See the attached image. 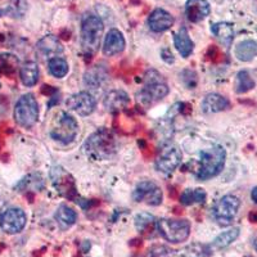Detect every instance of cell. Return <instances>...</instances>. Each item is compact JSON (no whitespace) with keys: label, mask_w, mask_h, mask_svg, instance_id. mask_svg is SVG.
Here are the masks:
<instances>
[{"label":"cell","mask_w":257,"mask_h":257,"mask_svg":"<svg viewBox=\"0 0 257 257\" xmlns=\"http://www.w3.org/2000/svg\"><path fill=\"white\" fill-rule=\"evenodd\" d=\"M130 103L127 93L123 90H111L104 95L103 104L109 112H120L125 109Z\"/></svg>","instance_id":"obj_17"},{"label":"cell","mask_w":257,"mask_h":257,"mask_svg":"<svg viewBox=\"0 0 257 257\" xmlns=\"http://www.w3.org/2000/svg\"><path fill=\"white\" fill-rule=\"evenodd\" d=\"M39 118V103L32 94H25L18 99L15 107V120L20 126L30 128Z\"/></svg>","instance_id":"obj_5"},{"label":"cell","mask_w":257,"mask_h":257,"mask_svg":"<svg viewBox=\"0 0 257 257\" xmlns=\"http://www.w3.org/2000/svg\"><path fill=\"white\" fill-rule=\"evenodd\" d=\"M143 257H173V256H171V252L169 251V248H166V247H164V245H155V247H152V248H149Z\"/></svg>","instance_id":"obj_35"},{"label":"cell","mask_w":257,"mask_h":257,"mask_svg":"<svg viewBox=\"0 0 257 257\" xmlns=\"http://www.w3.org/2000/svg\"><path fill=\"white\" fill-rule=\"evenodd\" d=\"M211 249L208 245L193 243L178 252L176 257H210Z\"/></svg>","instance_id":"obj_28"},{"label":"cell","mask_w":257,"mask_h":257,"mask_svg":"<svg viewBox=\"0 0 257 257\" xmlns=\"http://www.w3.org/2000/svg\"><path fill=\"white\" fill-rule=\"evenodd\" d=\"M125 38L118 30H109L107 36L104 39V45H103V53L105 56H114L125 49Z\"/></svg>","instance_id":"obj_18"},{"label":"cell","mask_w":257,"mask_h":257,"mask_svg":"<svg viewBox=\"0 0 257 257\" xmlns=\"http://www.w3.org/2000/svg\"><path fill=\"white\" fill-rule=\"evenodd\" d=\"M254 88V81L247 71H239L237 73V81H235V91L238 94L247 93Z\"/></svg>","instance_id":"obj_33"},{"label":"cell","mask_w":257,"mask_h":257,"mask_svg":"<svg viewBox=\"0 0 257 257\" xmlns=\"http://www.w3.org/2000/svg\"><path fill=\"white\" fill-rule=\"evenodd\" d=\"M157 226V221H156L155 216L148 212H141L135 216V228L141 234L146 235V237H151L153 235V231L156 230Z\"/></svg>","instance_id":"obj_23"},{"label":"cell","mask_w":257,"mask_h":257,"mask_svg":"<svg viewBox=\"0 0 257 257\" xmlns=\"http://www.w3.org/2000/svg\"><path fill=\"white\" fill-rule=\"evenodd\" d=\"M104 25L98 16L85 15L81 21V47L86 56H93L100 45Z\"/></svg>","instance_id":"obj_3"},{"label":"cell","mask_w":257,"mask_h":257,"mask_svg":"<svg viewBox=\"0 0 257 257\" xmlns=\"http://www.w3.org/2000/svg\"><path fill=\"white\" fill-rule=\"evenodd\" d=\"M57 224L59 225V228L62 230H67L72 226L77 220V213L73 208L68 207L67 205H61L57 208V212L54 215Z\"/></svg>","instance_id":"obj_22"},{"label":"cell","mask_w":257,"mask_h":257,"mask_svg":"<svg viewBox=\"0 0 257 257\" xmlns=\"http://www.w3.org/2000/svg\"><path fill=\"white\" fill-rule=\"evenodd\" d=\"M181 151L174 144H166L160 149L156 158V169L164 174H171L181 164Z\"/></svg>","instance_id":"obj_10"},{"label":"cell","mask_w":257,"mask_h":257,"mask_svg":"<svg viewBox=\"0 0 257 257\" xmlns=\"http://www.w3.org/2000/svg\"><path fill=\"white\" fill-rule=\"evenodd\" d=\"M207 198L205 189L197 188V189H185L181 193L180 202L185 206L194 205V203H203Z\"/></svg>","instance_id":"obj_29"},{"label":"cell","mask_w":257,"mask_h":257,"mask_svg":"<svg viewBox=\"0 0 257 257\" xmlns=\"http://www.w3.org/2000/svg\"><path fill=\"white\" fill-rule=\"evenodd\" d=\"M27 216L22 208L12 207L4 211L0 216V228L7 234H17L26 226Z\"/></svg>","instance_id":"obj_12"},{"label":"cell","mask_w":257,"mask_h":257,"mask_svg":"<svg viewBox=\"0 0 257 257\" xmlns=\"http://www.w3.org/2000/svg\"><path fill=\"white\" fill-rule=\"evenodd\" d=\"M251 198L254 203H257V187H254L251 192Z\"/></svg>","instance_id":"obj_37"},{"label":"cell","mask_w":257,"mask_h":257,"mask_svg":"<svg viewBox=\"0 0 257 257\" xmlns=\"http://www.w3.org/2000/svg\"><path fill=\"white\" fill-rule=\"evenodd\" d=\"M29 4L26 0H9L6 13L12 18H22L27 12Z\"/></svg>","instance_id":"obj_32"},{"label":"cell","mask_w":257,"mask_h":257,"mask_svg":"<svg viewBox=\"0 0 257 257\" xmlns=\"http://www.w3.org/2000/svg\"><path fill=\"white\" fill-rule=\"evenodd\" d=\"M107 77L108 75L105 68H103L102 66H94L85 72L84 82L86 86H90L91 89H98L104 84Z\"/></svg>","instance_id":"obj_24"},{"label":"cell","mask_w":257,"mask_h":257,"mask_svg":"<svg viewBox=\"0 0 257 257\" xmlns=\"http://www.w3.org/2000/svg\"><path fill=\"white\" fill-rule=\"evenodd\" d=\"M36 53L41 59L50 61L52 58H56L63 53V47L58 38H56L54 35H47L41 40H39V43L36 44Z\"/></svg>","instance_id":"obj_14"},{"label":"cell","mask_w":257,"mask_h":257,"mask_svg":"<svg viewBox=\"0 0 257 257\" xmlns=\"http://www.w3.org/2000/svg\"><path fill=\"white\" fill-rule=\"evenodd\" d=\"M157 229L167 242L181 243L188 239L190 234V222L185 219H161Z\"/></svg>","instance_id":"obj_6"},{"label":"cell","mask_w":257,"mask_h":257,"mask_svg":"<svg viewBox=\"0 0 257 257\" xmlns=\"http://www.w3.org/2000/svg\"><path fill=\"white\" fill-rule=\"evenodd\" d=\"M0 16H2V11H0Z\"/></svg>","instance_id":"obj_40"},{"label":"cell","mask_w":257,"mask_h":257,"mask_svg":"<svg viewBox=\"0 0 257 257\" xmlns=\"http://www.w3.org/2000/svg\"><path fill=\"white\" fill-rule=\"evenodd\" d=\"M50 178H52L53 185L56 187L57 192H58L61 196H63L64 198L71 199V201H79L80 197L79 194H77L75 180H73L72 176H71L63 167H53L52 173H50Z\"/></svg>","instance_id":"obj_9"},{"label":"cell","mask_w":257,"mask_h":257,"mask_svg":"<svg viewBox=\"0 0 257 257\" xmlns=\"http://www.w3.org/2000/svg\"><path fill=\"white\" fill-rule=\"evenodd\" d=\"M162 190L153 181H142L133 192V199L138 203L144 202L149 206H158L162 203Z\"/></svg>","instance_id":"obj_11"},{"label":"cell","mask_w":257,"mask_h":257,"mask_svg":"<svg viewBox=\"0 0 257 257\" xmlns=\"http://www.w3.org/2000/svg\"><path fill=\"white\" fill-rule=\"evenodd\" d=\"M240 234L239 228H231L226 231H222L221 234H219L212 242V248L215 249H224L226 247L231 244L233 242L238 239Z\"/></svg>","instance_id":"obj_27"},{"label":"cell","mask_w":257,"mask_h":257,"mask_svg":"<svg viewBox=\"0 0 257 257\" xmlns=\"http://www.w3.org/2000/svg\"><path fill=\"white\" fill-rule=\"evenodd\" d=\"M211 31L224 47L229 48L234 40V27L229 22H217L211 26Z\"/></svg>","instance_id":"obj_21"},{"label":"cell","mask_w":257,"mask_h":257,"mask_svg":"<svg viewBox=\"0 0 257 257\" xmlns=\"http://www.w3.org/2000/svg\"><path fill=\"white\" fill-rule=\"evenodd\" d=\"M240 201L238 197L224 196L215 203L212 208V217L220 226H229L234 221L239 210Z\"/></svg>","instance_id":"obj_7"},{"label":"cell","mask_w":257,"mask_h":257,"mask_svg":"<svg viewBox=\"0 0 257 257\" xmlns=\"http://www.w3.org/2000/svg\"><path fill=\"white\" fill-rule=\"evenodd\" d=\"M253 247H254V249H256V252H257V237L254 238V242H253Z\"/></svg>","instance_id":"obj_39"},{"label":"cell","mask_w":257,"mask_h":257,"mask_svg":"<svg viewBox=\"0 0 257 257\" xmlns=\"http://www.w3.org/2000/svg\"><path fill=\"white\" fill-rule=\"evenodd\" d=\"M235 57L242 62H249L257 57V41L244 40L235 48Z\"/></svg>","instance_id":"obj_26"},{"label":"cell","mask_w":257,"mask_h":257,"mask_svg":"<svg viewBox=\"0 0 257 257\" xmlns=\"http://www.w3.org/2000/svg\"><path fill=\"white\" fill-rule=\"evenodd\" d=\"M66 105H67L68 109L76 112L80 116H89L95 109L96 102L91 94L86 93V91H81V93L71 95L67 102H66Z\"/></svg>","instance_id":"obj_13"},{"label":"cell","mask_w":257,"mask_h":257,"mask_svg":"<svg viewBox=\"0 0 257 257\" xmlns=\"http://www.w3.org/2000/svg\"><path fill=\"white\" fill-rule=\"evenodd\" d=\"M148 25L153 32H164L173 27L174 17L165 9L157 8L149 15Z\"/></svg>","instance_id":"obj_16"},{"label":"cell","mask_w":257,"mask_h":257,"mask_svg":"<svg viewBox=\"0 0 257 257\" xmlns=\"http://www.w3.org/2000/svg\"><path fill=\"white\" fill-rule=\"evenodd\" d=\"M210 12L211 8L207 0H188L185 4V15L193 24L205 20Z\"/></svg>","instance_id":"obj_15"},{"label":"cell","mask_w":257,"mask_h":257,"mask_svg":"<svg viewBox=\"0 0 257 257\" xmlns=\"http://www.w3.org/2000/svg\"><path fill=\"white\" fill-rule=\"evenodd\" d=\"M21 81L25 86H34L39 81V66L35 62H26L20 70Z\"/></svg>","instance_id":"obj_25"},{"label":"cell","mask_w":257,"mask_h":257,"mask_svg":"<svg viewBox=\"0 0 257 257\" xmlns=\"http://www.w3.org/2000/svg\"><path fill=\"white\" fill-rule=\"evenodd\" d=\"M32 185H34V188H35V189L39 190L43 188L44 183H43V180H41V178L39 175H29V176H26L25 179H22V180H21L20 183L16 185V189H18L20 192H24V190L31 189Z\"/></svg>","instance_id":"obj_34"},{"label":"cell","mask_w":257,"mask_h":257,"mask_svg":"<svg viewBox=\"0 0 257 257\" xmlns=\"http://www.w3.org/2000/svg\"><path fill=\"white\" fill-rule=\"evenodd\" d=\"M118 148L116 137L108 128H99L91 134L84 144V152L88 157L95 161L109 160L113 157Z\"/></svg>","instance_id":"obj_1"},{"label":"cell","mask_w":257,"mask_h":257,"mask_svg":"<svg viewBox=\"0 0 257 257\" xmlns=\"http://www.w3.org/2000/svg\"><path fill=\"white\" fill-rule=\"evenodd\" d=\"M249 220H251L252 222H257V212H252L251 215H249Z\"/></svg>","instance_id":"obj_38"},{"label":"cell","mask_w":257,"mask_h":257,"mask_svg":"<svg viewBox=\"0 0 257 257\" xmlns=\"http://www.w3.org/2000/svg\"><path fill=\"white\" fill-rule=\"evenodd\" d=\"M229 107H230V102L225 96L216 93L207 94L202 102V111L205 113H217V112L228 109Z\"/></svg>","instance_id":"obj_19"},{"label":"cell","mask_w":257,"mask_h":257,"mask_svg":"<svg viewBox=\"0 0 257 257\" xmlns=\"http://www.w3.org/2000/svg\"><path fill=\"white\" fill-rule=\"evenodd\" d=\"M174 44L183 58H188L194 49V43L189 38L187 27H181L174 35Z\"/></svg>","instance_id":"obj_20"},{"label":"cell","mask_w":257,"mask_h":257,"mask_svg":"<svg viewBox=\"0 0 257 257\" xmlns=\"http://www.w3.org/2000/svg\"><path fill=\"white\" fill-rule=\"evenodd\" d=\"M226 152L221 146H210L199 152V165L196 171L198 180L215 178L224 169Z\"/></svg>","instance_id":"obj_2"},{"label":"cell","mask_w":257,"mask_h":257,"mask_svg":"<svg viewBox=\"0 0 257 257\" xmlns=\"http://www.w3.org/2000/svg\"><path fill=\"white\" fill-rule=\"evenodd\" d=\"M48 68H49V72L52 73L53 76L57 77V79H62L68 73L70 66H68V62L64 58L56 57V58H52L48 62Z\"/></svg>","instance_id":"obj_31"},{"label":"cell","mask_w":257,"mask_h":257,"mask_svg":"<svg viewBox=\"0 0 257 257\" xmlns=\"http://www.w3.org/2000/svg\"><path fill=\"white\" fill-rule=\"evenodd\" d=\"M79 133V123L71 114L62 112L57 118L56 126L52 128L50 137L62 144H70Z\"/></svg>","instance_id":"obj_8"},{"label":"cell","mask_w":257,"mask_h":257,"mask_svg":"<svg viewBox=\"0 0 257 257\" xmlns=\"http://www.w3.org/2000/svg\"><path fill=\"white\" fill-rule=\"evenodd\" d=\"M161 57H162V59H164V61L169 64H171L175 62V58H174L173 53H171V50L170 49H167V48L162 49V52H161Z\"/></svg>","instance_id":"obj_36"},{"label":"cell","mask_w":257,"mask_h":257,"mask_svg":"<svg viewBox=\"0 0 257 257\" xmlns=\"http://www.w3.org/2000/svg\"><path fill=\"white\" fill-rule=\"evenodd\" d=\"M0 86H2V84H0Z\"/></svg>","instance_id":"obj_41"},{"label":"cell","mask_w":257,"mask_h":257,"mask_svg":"<svg viewBox=\"0 0 257 257\" xmlns=\"http://www.w3.org/2000/svg\"><path fill=\"white\" fill-rule=\"evenodd\" d=\"M170 89L162 75L156 70H149L144 76V88L138 94L142 104L151 105L158 100L164 99Z\"/></svg>","instance_id":"obj_4"},{"label":"cell","mask_w":257,"mask_h":257,"mask_svg":"<svg viewBox=\"0 0 257 257\" xmlns=\"http://www.w3.org/2000/svg\"><path fill=\"white\" fill-rule=\"evenodd\" d=\"M20 59L11 53H3L0 54V73L11 76L17 71Z\"/></svg>","instance_id":"obj_30"}]
</instances>
